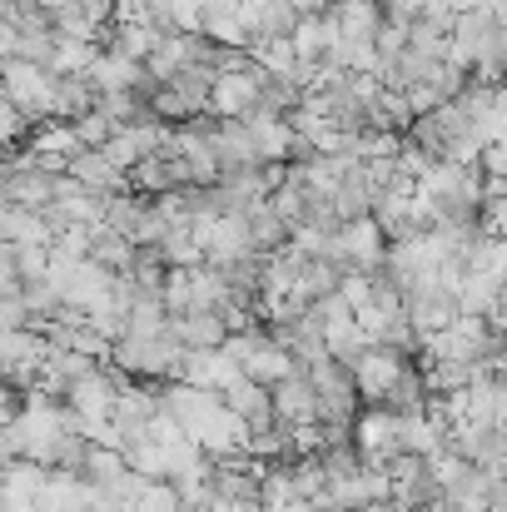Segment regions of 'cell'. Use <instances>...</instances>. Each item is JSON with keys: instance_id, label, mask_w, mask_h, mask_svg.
<instances>
[{"instance_id": "44dd1931", "label": "cell", "mask_w": 507, "mask_h": 512, "mask_svg": "<svg viewBox=\"0 0 507 512\" xmlns=\"http://www.w3.org/2000/svg\"><path fill=\"white\" fill-rule=\"evenodd\" d=\"M0 209H5V199H0Z\"/></svg>"}, {"instance_id": "e0dca14e", "label": "cell", "mask_w": 507, "mask_h": 512, "mask_svg": "<svg viewBox=\"0 0 507 512\" xmlns=\"http://www.w3.org/2000/svg\"><path fill=\"white\" fill-rule=\"evenodd\" d=\"M498 0H448V15L458 20V15H473V10H493Z\"/></svg>"}, {"instance_id": "7a4b0ae2", "label": "cell", "mask_w": 507, "mask_h": 512, "mask_svg": "<svg viewBox=\"0 0 507 512\" xmlns=\"http://www.w3.org/2000/svg\"><path fill=\"white\" fill-rule=\"evenodd\" d=\"M179 363H184V348L165 334H150V339H115L110 343V368L125 378V383H150V378H179Z\"/></svg>"}, {"instance_id": "3957f363", "label": "cell", "mask_w": 507, "mask_h": 512, "mask_svg": "<svg viewBox=\"0 0 507 512\" xmlns=\"http://www.w3.org/2000/svg\"><path fill=\"white\" fill-rule=\"evenodd\" d=\"M224 353L239 363V373H244V378H254V383H264V388H274V383H284L289 373H299L294 353L274 339L269 329H259V324H254V329L229 334V339H224Z\"/></svg>"}, {"instance_id": "9c48e42d", "label": "cell", "mask_w": 507, "mask_h": 512, "mask_svg": "<svg viewBox=\"0 0 507 512\" xmlns=\"http://www.w3.org/2000/svg\"><path fill=\"white\" fill-rule=\"evenodd\" d=\"M264 80H269V70H264V65H254V60H249L244 70H224V75H214L209 115H214V120H249Z\"/></svg>"}, {"instance_id": "30bf717a", "label": "cell", "mask_w": 507, "mask_h": 512, "mask_svg": "<svg viewBox=\"0 0 507 512\" xmlns=\"http://www.w3.org/2000/svg\"><path fill=\"white\" fill-rule=\"evenodd\" d=\"M373 219H378V229L388 234V244H403V239H418V234L433 229V214H428V204L418 199V189H393V194H383L378 209H373Z\"/></svg>"}, {"instance_id": "4fadbf2b", "label": "cell", "mask_w": 507, "mask_h": 512, "mask_svg": "<svg viewBox=\"0 0 507 512\" xmlns=\"http://www.w3.org/2000/svg\"><path fill=\"white\" fill-rule=\"evenodd\" d=\"M125 179H130V194H140V199H165V194H174V189H184V184H189V170H184V160L165 145L160 155L140 160Z\"/></svg>"}, {"instance_id": "277c9868", "label": "cell", "mask_w": 507, "mask_h": 512, "mask_svg": "<svg viewBox=\"0 0 507 512\" xmlns=\"http://www.w3.org/2000/svg\"><path fill=\"white\" fill-rule=\"evenodd\" d=\"M408 363H413V353H403V348H388V343H363V353L348 363L353 388H358V403L383 408V403H388V393H393V383L408 373Z\"/></svg>"}, {"instance_id": "5bb4252c", "label": "cell", "mask_w": 507, "mask_h": 512, "mask_svg": "<svg viewBox=\"0 0 507 512\" xmlns=\"http://www.w3.org/2000/svg\"><path fill=\"white\" fill-rule=\"evenodd\" d=\"M65 174H70L80 189H90V194H105V199H115V194H125V189H130L125 170H115L105 150H80V155L65 165Z\"/></svg>"}, {"instance_id": "d6986e66", "label": "cell", "mask_w": 507, "mask_h": 512, "mask_svg": "<svg viewBox=\"0 0 507 512\" xmlns=\"http://www.w3.org/2000/svg\"><path fill=\"white\" fill-rule=\"evenodd\" d=\"M493 15H498V25H507V0H498V5H493Z\"/></svg>"}, {"instance_id": "52a82bcc", "label": "cell", "mask_w": 507, "mask_h": 512, "mask_svg": "<svg viewBox=\"0 0 507 512\" xmlns=\"http://www.w3.org/2000/svg\"><path fill=\"white\" fill-rule=\"evenodd\" d=\"M338 249V269L343 274H383V259H388V234L378 229V219H353L334 234Z\"/></svg>"}, {"instance_id": "5b68a950", "label": "cell", "mask_w": 507, "mask_h": 512, "mask_svg": "<svg viewBox=\"0 0 507 512\" xmlns=\"http://www.w3.org/2000/svg\"><path fill=\"white\" fill-rule=\"evenodd\" d=\"M314 393H319V428H338V433H353V418H358V388H353V373L348 363L324 358L314 368H304Z\"/></svg>"}, {"instance_id": "9a60e30c", "label": "cell", "mask_w": 507, "mask_h": 512, "mask_svg": "<svg viewBox=\"0 0 507 512\" xmlns=\"http://www.w3.org/2000/svg\"><path fill=\"white\" fill-rule=\"evenodd\" d=\"M15 329H35V319H30L20 289H15V294H0V334H15Z\"/></svg>"}, {"instance_id": "ac0fdd59", "label": "cell", "mask_w": 507, "mask_h": 512, "mask_svg": "<svg viewBox=\"0 0 507 512\" xmlns=\"http://www.w3.org/2000/svg\"><path fill=\"white\" fill-rule=\"evenodd\" d=\"M363 512H403V503H398V498L388 493V498H378V503H368V508H363Z\"/></svg>"}, {"instance_id": "8fae6325", "label": "cell", "mask_w": 507, "mask_h": 512, "mask_svg": "<svg viewBox=\"0 0 507 512\" xmlns=\"http://www.w3.org/2000/svg\"><path fill=\"white\" fill-rule=\"evenodd\" d=\"M269 398H274V423H279V428H289V433L319 428V393H314V383H309L304 368L289 373L284 383H274Z\"/></svg>"}, {"instance_id": "8992f818", "label": "cell", "mask_w": 507, "mask_h": 512, "mask_svg": "<svg viewBox=\"0 0 507 512\" xmlns=\"http://www.w3.org/2000/svg\"><path fill=\"white\" fill-rule=\"evenodd\" d=\"M0 95L5 105H15L30 125L50 120V95H55V75L45 65H30V60H5L0 65Z\"/></svg>"}, {"instance_id": "7c38bea8", "label": "cell", "mask_w": 507, "mask_h": 512, "mask_svg": "<svg viewBox=\"0 0 507 512\" xmlns=\"http://www.w3.org/2000/svg\"><path fill=\"white\" fill-rule=\"evenodd\" d=\"M219 398H224V408L244 423V433H249V438H259V433L279 428V423H274V398H269V388H264V383H254V378H244V373H239Z\"/></svg>"}, {"instance_id": "ba28073f", "label": "cell", "mask_w": 507, "mask_h": 512, "mask_svg": "<svg viewBox=\"0 0 507 512\" xmlns=\"http://www.w3.org/2000/svg\"><path fill=\"white\" fill-rule=\"evenodd\" d=\"M403 319H408V329H413L418 339L443 334V329H453V324L463 319V314H458V294H453L443 279L418 284V289H408V294H403Z\"/></svg>"}, {"instance_id": "6da1fadb", "label": "cell", "mask_w": 507, "mask_h": 512, "mask_svg": "<svg viewBox=\"0 0 507 512\" xmlns=\"http://www.w3.org/2000/svg\"><path fill=\"white\" fill-rule=\"evenodd\" d=\"M418 199L428 204L433 224H478L483 214V174L478 165H433L418 184Z\"/></svg>"}, {"instance_id": "ffe728a7", "label": "cell", "mask_w": 507, "mask_h": 512, "mask_svg": "<svg viewBox=\"0 0 507 512\" xmlns=\"http://www.w3.org/2000/svg\"><path fill=\"white\" fill-rule=\"evenodd\" d=\"M503 259H507V239H503Z\"/></svg>"}, {"instance_id": "2e32d148", "label": "cell", "mask_w": 507, "mask_h": 512, "mask_svg": "<svg viewBox=\"0 0 507 512\" xmlns=\"http://www.w3.org/2000/svg\"><path fill=\"white\" fill-rule=\"evenodd\" d=\"M15 413H20V393L0 378V428H5V423H15Z\"/></svg>"}]
</instances>
